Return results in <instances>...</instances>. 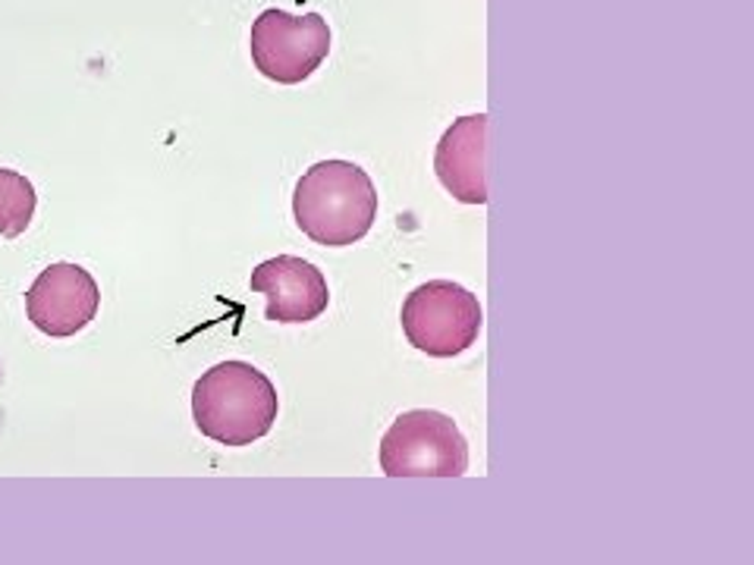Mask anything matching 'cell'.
Masks as SVG:
<instances>
[{
    "label": "cell",
    "mask_w": 754,
    "mask_h": 565,
    "mask_svg": "<svg viewBox=\"0 0 754 565\" xmlns=\"http://www.w3.org/2000/svg\"><path fill=\"white\" fill-rule=\"evenodd\" d=\"M406 339L434 358L462 356L478 343L484 328L482 301L452 280H427L416 286L399 311Z\"/></svg>",
    "instance_id": "obj_3"
},
{
    "label": "cell",
    "mask_w": 754,
    "mask_h": 565,
    "mask_svg": "<svg viewBox=\"0 0 754 565\" xmlns=\"http://www.w3.org/2000/svg\"><path fill=\"white\" fill-rule=\"evenodd\" d=\"M35 205L38 195L29 179L10 167H0V236H23L35 217Z\"/></svg>",
    "instance_id": "obj_9"
},
{
    "label": "cell",
    "mask_w": 754,
    "mask_h": 565,
    "mask_svg": "<svg viewBox=\"0 0 754 565\" xmlns=\"http://www.w3.org/2000/svg\"><path fill=\"white\" fill-rule=\"evenodd\" d=\"M248 290L255 296H265V318L273 324H308L318 321L328 305L331 290L324 273L311 261L296 255H277L271 261L258 265Z\"/></svg>",
    "instance_id": "obj_7"
},
{
    "label": "cell",
    "mask_w": 754,
    "mask_h": 565,
    "mask_svg": "<svg viewBox=\"0 0 754 565\" xmlns=\"http://www.w3.org/2000/svg\"><path fill=\"white\" fill-rule=\"evenodd\" d=\"M293 217L315 245L346 248L371 233L378 220V189L359 164L321 160L296 182Z\"/></svg>",
    "instance_id": "obj_2"
},
{
    "label": "cell",
    "mask_w": 754,
    "mask_h": 565,
    "mask_svg": "<svg viewBox=\"0 0 754 565\" xmlns=\"http://www.w3.org/2000/svg\"><path fill=\"white\" fill-rule=\"evenodd\" d=\"M381 472L387 477H462L469 472V440L444 412H402L381 440Z\"/></svg>",
    "instance_id": "obj_4"
},
{
    "label": "cell",
    "mask_w": 754,
    "mask_h": 565,
    "mask_svg": "<svg viewBox=\"0 0 754 565\" xmlns=\"http://www.w3.org/2000/svg\"><path fill=\"white\" fill-rule=\"evenodd\" d=\"M255 69L277 86H299L331 54V26L321 13L293 16L286 10H265L248 35Z\"/></svg>",
    "instance_id": "obj_5"
},
{
    "label": "cell",
    "mask_w": 754,
    "mask_h": 565,
    "mask_svg": "<svg viewBox=\"0 0 754 565\" xmlns=\"http://www.w3.org/2000/svg\"><path fill=\"white\" fill-rule=\"evenodd\" d=\"M277 412V387L252 361H220L192 387L195 427L220 447H252L268 437Z\"/></svg>",
    "instance_id": "obj_1"
},
{
    "label": "cell",
    "mask_w": 754,
    "mask_h": 565,
    "mask_svg": "<svg viewBox=\"0 0 754 565\" xmlns=\"http://www.w3.org/2000/svg\"><path fill=\"white\" fill-rule=\"evenodd\" d=\"M487 114L452 119L434 151V174L459 205H487Z\"/></svg>",
    "instance_id": "obj_8"
},
{
    "label": "cell",
    "mask_w": 754,
    "mask_h": 565,
    "mask_svg": "<svg viewBox=\"0 0 754 565\" xmlns=\"http://www.w3.org/2000/svg\"><path fill=\"white\" fill-rule=\"evenodd\" d=\"M101 308V290L89 270L73 261L48 265L26 293L31 328L44 336L66 339L89 328Z\"/></svg>",
    "instance_id": "obj_6"
}]
</instances>
